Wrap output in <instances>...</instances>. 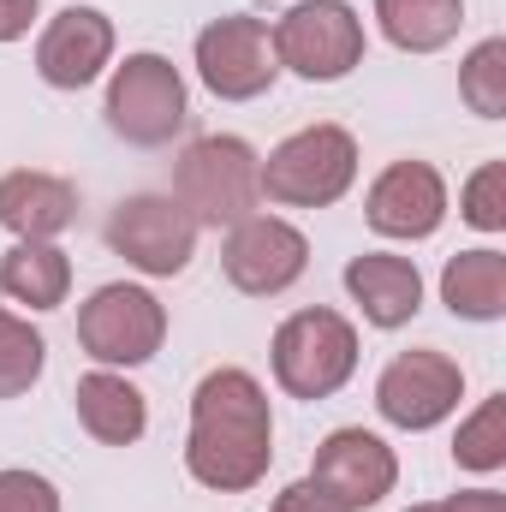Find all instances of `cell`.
Returning <instances> with one entry per match:
<instances>
[{"label":"cell","mask_w":506,"mask_h":512,"mask_svg":"<svg viewBox=\"0 0 506 512\" xmlns=\"http://www.w3.org/2000/svg\"><path fill=\"white\" fill-rule=\"evenodd\" d=\"M66 286H72V262H66V251H54L48 239H18L12 251L0 256V292L30 304V310L66 304Z\"/></svg>","instance_id":"d6986e66"},{"label":"cell","mask_w":506,"mask_h":512,"mask_svg":"<svg viewBox=\"0 0 506 512\" xmlns=\"http://www.w3.org/2000/svg\"><path fill=\"white\" fill-rule=\"evenodd\" d=\"M173 197L197 227H239L262 203V161L245 137H197L173 167Z\"/></svg>","instance_id":"7a4b0ae2"},{"label":"cell","mask_w":506,"mask_h":512,"mask_svg":"<svg viewBox=\"0 0 506 512\" xmlns=\"http://www.w3.org/2000/svg\"><path fill=\"white\" fill-rule=\"evenodd\" d=\"M78 221V191L60 173H36L18 167L0 179V227L18 239H54Z\"/></svg>","instance_id":"2e32d148"},{"label":"cell","mask_w":506,"mask_h":512,"mask_svg":"<svg viewBox=\"0 0 506 512\" xmlns=\"http://www.w3.org/2000/svg\"><path fill=\"white\" fill-rule=\"evenodd\" d=\"M72 399H78V423H84L102 447H131V441L149 429V405H143V393H137L126 376L96 370V376L78 382Z\"/></svg>","instance_id":"e0dca14e"},{"label":"cell","mask_w":506,"mask_h":512,"mask_svg":"<svg viewBox=\"0 0 506 512\" xmlns=\"http://www.w3.org/2000/svg\"><path fill=\"white\" fill-rule=\"evenodd\" d=\"M42 358H48L42 334H36L30 322H18L12 310H0V399L30 393L36 376H42Z\"/></svg>","instance_id":"7402d4cb"},{"label":"cell","mask_w":506,"mask_h":512,"mask_svg":"<svg viewBox=\"0 0 506 512\" xmlns=\"http://www.w3.org/2000/svg\"><path fill=\"white\" fill-rule=\"evenodd\" d=\"M411 512H447V507L441 501H423V507H411Z\"/></svg>","instance_id":"f1b7e54d"},{"label":"cell","mask_w":506,"mask_h":512,"mask_svg":"<svg viewBox=\"0 0 506 512\" xmlns=\"http://www.w3.org/2000/svg\"><path fill=\"white\" fill-rule=\"evenodd\" d=\"M441 304L465 322L506 316V256L501 251H459L441 268Z\"/></svg>","instance_id":"ac0fdd59"},{"label":"cell","mask_w":506,"mask_h":512,"mask_svg":"<svg viewBox=\"0 0 506 512\" xmlns=\"http://www.w3.org/2000/svg\"><path fill=\"white\" fill-rule=\"evenodd\" d=\"M459 96H465L471 114H483V120H501L506 114V42L501 36H489V42L471 48L465 72H459Z\"/></svg>","instance_id":"603a6c76"},{"label":"cell","mask_w":506,"mask_h":512,"mask_svg":"<svg viewBox=\"0 0 506 512\" xmlns=\"http://www.w3.org/2000/svg\"><path fill=\"white\" fill-rule=\"evenodd\" d=\"M221 268H227V280H233L239 292L274 298V292H286V286L310 268V245H304V233H298L292 221H280V215H245V221L233 227L227 251H221Z\"/></svg>","instance_id":"8fae6325"},{"label":"cell","mask_w":506,"mask_h":512,"mask_svg":"<svg viewBox=\"0 0 506 512\" xmlns=\"http://www.w3.org/2000/svg\"><path fill=\"white\" fill-rule=\"evenodd\" d=\"M352 179H358V143L340 126L292 131L262 161V197H274L286 209H328L352 191Z\"/></svg>","instance_id":"3957f363"},{"label":"cell","mask_w":506,"mask_h":512,"mask_svg":"<svg viewBox=\"0 0 506 512\" xmlns=\"http://www.w3.org/2000/svg\"><path fill=\"white\" fill-rule=\"evenodd\" d=\"M197 72H203V84H209L221 102H251V96H262V90L280 78L274 30H268L262 18H251V12L215 18V24L197 36Z\"/></svg>","instance_id":"ba28073f"},{"label":"cell","mask_w":506,"mask_h":512,"mask_svg":"<svg viewBox=\"0 0 506 512\" xmlns=\"http://www.w3.org/2000/svg\"><path fill=\"white\" fill-rule=\"evenodd\" d=\"M108 54H114V24L96 6H66L60 18H48V30L36 42V72L54 90H84L102 78Z\"/></svg>","instance_id":"5bb4252c"},{"label":"cell","mask_w":506,"mask_h":512,"mask_svg":"<svg viewBox=\"0 0 506 512\" xmlns=\"http://www.w3.org/2000/svg\"><path fill=\"white\" fill-rule=\"evenodd\" d=\"M108 126L137 149H161L185 131V78L161 54H126L108 78Z\"/></svg>","instance_id":"5b68a950"},{"label":"cell","mask_w":506,"mask_h":512,"mask_svg":"<svg viewBox=\"0 0 506 512\" xmlns=\"http://www.w3.org/2000/svg\"><path fill=\"white\" fill-rule=\"evenodd\" d=\"M334 501H346L352 512L376 507L381 495H393L399 483V459L393 447L370 435V429H334L322 447H316V471H310Z\"/></svg>","instance_id":"7c38bea8"},{"label":"cell","mask_w":506,"mask_h":512,"mask_svg":"<svg viewBox=\"0 0 506 512\" xmlns=\"http://www.w3.org/2000/svg\"><path fill=\"white\" fill-rule=\"evenodd\" d=\"M447 512H506V495L501 489H465V495H453V501H441Z\"/></svg>","instance_id":"83f0119b"},{"label":"cell","mask_w":506,"mask_h":512,"mask_svg":"<svg viewBox=\"0 0 506 512\" xmlns=\"http://www.w3.org/2000/svg\"><path fill=\"white\" fill-rule=\"evenodd\" d=\"M36 24V0H0V42H18Z\"/></svg>","instance_id":"4316f807"},{"label":"cell","mask_w":506,"mask_h":512,"mask_svg":"<svg viewBox=\"0 0 506 512\" xmlns=\"http://www.w3.org/2000/svg\"><path fill=\"white\" fill-rule=\"evenodd\" d=\"M268 512H352V507H346V501H334V495H328V489H322L316 477H304V483L280 489Z\"/></svg>","instance_id":"484cf974"},{"label":"cell","mask_w":506,"mask_h":512,"mask_svg":"<svg viewBox=\"0 0 506 512\" xmlns=\"http://www.w3.org/2000/svg\"><path fill=\"white\" fill-rule=\"evenodd\" d=\"M381 36L405 54H435L459 36L465 0H376Z\"/></svg>","instance_id":"ffe728a7"},{"label":"cell","mask_w":506,"mask_h":512,"mask_svg":"<svg viewBox=\"0 0 506 512\" xmlns=\"http://www.w3.org/2000/svg\"><path fill=\"white\" fill-rule=\"evenodd\" d=\"M465 221L483 227V233H501L506 227V161H483L465 185Z\"/></svg>","instance_id":"cb8c5ba5"},{"label":"cell","mask_w":506,"mask_h":512,"mask_svg":"<svg viewBox=\"0 0 506 512\" xmlns=\"http://www.w3.org/2000/svg\"><path fill=\"white\" fill-rule=\"evenodd\" d=\"M364 215L381 239H429L447 215V185L429 161H393L370 185Z\"/></svg>","instance_id":"4fadbf2b"},{"label":"cell","mask_w":506,"mask_h":512,"mask_svg":"<svg viewBox=\"0 0 506 512\" xmlns=\"http://www.w3.org/2000/svg\"><path fill=\"white\" fill-rule=\"evenodd\" d=\"M358 370V328L340 310H298L274 334V382L292 399H328Z\"/></svg>","instance_id":"277c9868"},{"label":"cell","mask_w":506,"mask_h":512,"mask_svg":"<svg viewBox=\"0 0 506 512\" xmlns=\"http://www.w3.org/2000/svg\"><path fill=\"white\" fill-rule=\"evenodd\" d=\"M459 393H465V376L447 352L435 346H417V352H399L376 382V411L399 429H435L441 417L459 411Z\"/></svg>","instance_id":"9c48e42d"},{"label":"cell","mask_w":506,"mask_h":512,"mask_svg":"<svg viewBox=\"0 0 506 512\" xmlns=\"http://www.w3.org/2000/svg\"><path fill=\"white\" fill-rule=\"evenodd\" d=\"M274 54L310 84H334L364 60V18L346 0H298L274 24Z\"/></svg>","instance_id":"8992f818"},{"label":"cell","mask_w":506,"mask_h":512,"mask_svg":"<svg viewBox=\"0 0 506 512\" xmlns=\"http://www.w3.org/2000/svg\"><path fill=\"white\" fill-rule=\"evenodd\" d=\"M0 512H60V495L36 471H0Z\"/></svg>","instance_id":"d4e9b609"},{"label":"cell","mask_w":506,"mask_h":512,"mask_svg":"<svg viewBox=\"0 0 506 512\" xmlns=\"http://www.w3.org/2000/svg\"><path fill=\"white\" fill-rule=\"evenodd\" d=\"M346 292L358 298V310L376 322V328H405L417 310H423V274L417 262L387 251H364L346 262Z\"/></svg>","instance_id":"9a60e30c"},{"label":"cell","mask_w":506,"mask_h":512,"mask_svg":"<svg viewBox=\"0 0 506 512\" xmlns=\"http://www.w3.org/2000/svg\"><path fill=\"white\" fill-rule=\"evenodd\" d=\"M161 334H167L161 298L143 286H126V280L90 292V304L78 310V340L96 364H126V370L149 364L161 352Z\"/></svg>","instance_id":"52a82bcc"},{"label":"cell","mask_w":506,"mask_h":512,"mask_svg":"<svg viewBox=\"0 0 506 512\" xmlns=\"http://www.w3.org/2000/svg\"><path fill=\"white\" fill-rule=\"evenodd\" d=\"M274 459V417L256 376L245 370H209L191 393V441H185V471L203 489L239 495L268 477Z\"/></svg>","instance_id":"6da1fadb"},{"label":"cell","mask_w":506,"mask_h":512,"mask_svg":"<svg viewBox=\"0 0 506 512\" xmlns=\"http://www.w3.org/2000/svg\"><path fill=\"white\" fill-rule=\"evenodd\" d=\"M108 245L143 274H179L197 256V221L179 209V197H126L108 215Z\"/></svg>","instance_id":"30bf717a"},{"label":"cell","mask_w":506,"mask_h":512,"mask_svg":"<svg viewBox=\"0 0 506 512\" xmlns=\"http://www.w3.org/2000/svg\"><path fill=\"white\" fill-rule=\"evenodd\" d=\"M453 459H459L465 471H501L506 465V393L483 399V405L471 411V423H459Z\"/></svg>","instance_id":"44dd1931"}]
</instances>
